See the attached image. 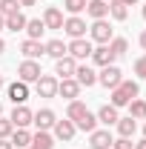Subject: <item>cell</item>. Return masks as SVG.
<instances>
[{
  "mask_svg": "<svg viewBox=\"0 0 146 149\" xmlns=\"http://www.w3.org/2000/svg\"><path fill=\"white\" fill-rule=\"evenodd\" d=\"M0 149H15V146H12V141H6V138H0Z\"/></svg>",
  "mask_w": 146,
  "mask_h": 149,
  "instance_id": "cell-37",
  "label": "cell"
},
{
  "mask_svg": "<svg viewBox=\"0 0 146 149\" xmlns=\"http://www.w3.org/2000/svg\"><path fill=\"white\" fill-rule=\"evenodd\" d=\"M20 9H23V6H20V0H0V15H3V17L17 15Z\"/></svg>",
  "mask_w": 146,
  "mask_h": 149,
  "instance_id": "cell-32",
  "label": "cell"
},
{
  "mask_svg": "<svg viewBox=\"0 0 146 149\" xmlns=\"http://www.w3.org/2000/svg\"><path fill=\"white\" fill-rule=\"evenodd\" d=\"M3 86H6V80H3V74H0V89H3Z\"/></svg>",
  "mask_w": 146,
  "mask_h": 149,
  "instance_id": "cell-44",
  "label": "cell"
},
{
  "mask_svg": "<svg viewBox=\"0 0 146 149\" xmlns=\"http://www.w3.org/2000/svg\"><path fill=\"white\" fill-rule=\"evenodd\" d=\"M109 15L115 20H126L129 17V6L123 3V0H109Z\"/></svg>",
  "mask_w": 146,
  "mask_h": 149,
  "instance_id": "cell-26",
  "label": "cell"
},
{
  "mask_svg": "<svg viewBox=\"0 0 146 149\" xmlns=\"http://www.w3.org/2000/svg\"><path fill=\"white\" fill-rule=\"evenodd\" d=\"M112 149H135V143H132V138H117V141H112Z\"/></svg>",
  "mask_w": 146,
  "mask_h": 149,
  "instance_id": "cell-36",
  "label": "cell"
},
{
  "mask_svg": "<svg viewBox=\"0 0 146 149\" xmlns=\"http://www.w3.org/2000/svg\"><path fill=\"white\" fill-rule=\"evenodd\" d=\"M52 129H55V138H57V141H72L74 132H77V126L66 118V120H55V126H52Z\"/></svg>",
  "mask_w": 146,
  "mask_h": 149,
  "instance_id": "cell-16",
  "label": "cell"
},
{
  "mask_svg": "<svg viewBox=\"0 0 146 149\" xmlns=\"http://www.w3.org/2000/svg\"><path fill=\"white\" fill-rule=\"evenodd\" d=\"M55 120H57V115H55L52 109H37L35 118H32V123H35L40 132H49L52 126H55Z\"/></svg>",
  "mask_w": 146,
  "mask_h": 149,
  "instance_id": "cell-13",
  "label": "cell"
},
{
  "mask_svg": "<svg viewBox=\"0 0 146 149\" xmlns=\"http://www.w3.org/2000/svg\"><path fill=\"white\" fill-rule=\"evenodd\" d=\"M74 126H77V129H83V132H95V129H97V118H95L92 112H86V115H83Z\"/></svg>",
  "mask_w": 146,
  "mask_h": 149,
  "instance_id": "cell-31",
  "label": "cell"
},
{
  "mask_svg": "<svg viewBox=\"0 0 146 149\" xmlns=\"http://www.w3.org/2000/svg\"><path fill=\"white\" fill-rule=\"evenodd\" d=\"M95 118H97V123H103V126L109 129V126H115V123H117V118H120V115H117V109H115L112 103H106V106H100V109H97V115H95Z\"/></svg>",
  "mask_w": 146,
  "mask_h": 149,
  "instance_id": "cell-18",
  "label": "cell"
},
{
  "mask_svg": "<svg viewBox=\"0 0 146 149\" xmlns=\"http://www.w3.org/2000/svg\"><path fill=\"white\" fill-rule=\"evenodd\" d=\"M6 92H9V100L20 106V103H26L29 100V83H23V80H15V83H9L6 86Z\"/></svg>",
  "mask_w": 146,
  "mask_h": 149,
  "instance_id": "cell-7",
  "label": "cell"
},
{
  "mask_svg": "<svg viewBox=\"0 0 146 149\" xmlns=\"http://www.w3.org/2000/svg\"><path fill=\"white\" fill-rule=\"evenodd\" d=\"M106 46H109V52L115 57H123L129 52V43H126V37H112L109 43H106Z\"/></svg>",
  "mask_w": 146,
  "mask_h": 149,
  "instance_id": "cell-27",
  "label": "cell"
},
{
  "mask_svg": "<svg viewBox=\"0 0 146 149\" xmlns=\"http://www.w3.org/2000/svg\"><path fill=\"white\" fill-rule=\"evenodd\" d=\"M138 92H140V86L135 83V80H120L115 89H112V106L115 109H120V106H129V100H135L138 97Z\"/></svg>",
  "mask_w": 146,
  "mask_h": 149,
  "instance_id": "cell-1",
  "label": "cell"
},
{
  "mask_svg": "<svg viewBox=\"0 0 146 149\" xmlns=\"http://www.w3.org/2000/svg\"><path fill=\"white\" fill-rule=\"evenodd\" d=\"M26 23H29V17L17 12V15H9V17H6V29L17 35V32H23V29H26Z\"/></svg>",
  "mask_w": 146,
  "mask_h": 149,
  "instance_id": "cell-25",
  "label": "cell"
},
{
  "mask_svg": "<svg viewBox=\"0 0 146 149\" xmlns=\"http://www.w3.org/2000/svg\"><path fill=\"white\" fill-rule=\"evenodd\" d=\"M86 3H89V0H63V6H66L69 15H80V12L86 9Z\"/></svg>",
  "mask_w": 146,
  "mask_h": 149,
  "instance_id": "cell-33",
  "label": "cell"
},
{
  "mask_svg": "<svg viewBox=\"0 0 146 149\" xmlns=\"http://www.w3.org/2000/svg\"><path fill=\"white\" fill-rule=\"evenodd\" d=\"M26 32H29V40H40V35L46 32V26H43L40 17H32L29 23H26Z\"/></svg>",
  "mask_w": 146,
  "mask_h": 149,
  "instance_id": "cell-30",
  "label": "cell"
},
{
  "mask_svg": "<svg viewBox=\"0 0 146 149\" xmlns=\"http://www.w3.org/2000/svg\"><path fill=\"white\" fill-rule=\"evenodd\" d=\"M86 112H89V109H86V103H83V100H69V106H66V118H69L72 123H77Z\"/></svg>",
  "mask_w": 146,
  "mask_h": 149,
  "instance_id": "cell-22",
  "label": "cell"
},
{
  "mask_svg": "<svg viewBox=\"0 0 146 149\" xmlns=\"http://www.w3.org/2000/svg\"><path fill=\"white\" fill-rule=\"evenodd\" d=\"M74 80H77L80 86H86V89H89V86L97 83V72L89 69V66H80V63H77V69H74Z\"/></svg>",
  "mask_w": 146,
  "mask_h": 149,
  "instance_id": "cell-17",
  "label": "cell"
},
{
  "mask_svg": "<svg viewBox=\"0 0 146 149\" xmlns=\"http://www.w3.org/2000/svg\"><path fill=\"white\" fill-rule=\"evenodd\" d=\"M63 32L72 37V40H74V37H83V35H86V20L80 17V15L66 17V20H63Z\"/></svg>",
  "mask_w": 146,
  "mask_h": 149,
  "instance_id": "cell-8",
  "label": "cell"
},
{
  "mask_svg": "<svg viewBox=\"0 0 146 149\" xmlns=\"http://www.w3.org/2000/svg\"><path fill=\"white\" fill-rule=\"evenodd\" d=\"M43 49H46V55L55 57V60L66 55V43H63V40H49V43H43Z\"/></svg>",
  "mask_w": 146,
  "mask_h": 149,
  "instance_id": "cell-28",
  "label": "cell"
},
{
  "mask_svg": "<svg viewBox=\"0 0 146 149\" xmlns=\"http://www.w3.org/2000/svg\"><path fill=\"white\" fill-rule=\"evenodd\" d=\"M123 3H126V6H135V3H140V0H123Z\"/></svg>",
  "mask_w": 146,
  "mask_h": 149,
  "instance_id": "cell-42",
  "label": "cell"
},
{
  "mask_svg": "<svg viewBox=\"0 0 146 149\" xmlns=\"http://www.w3.org/2000/svg\"><path fill=\"white\" fill-rule=\"evenodd\" d=\"M37 0H20V6H35Z\"/></svg>",
  "mask_w": 146,
  "mask_h": 149,
  "instance_id": "cell-40",
  "label": "cell"
},
{
  "mask_svg": "<svg viewBox=\"0 0 146 149\" xmlns=\"http://www.w3.org/2000/svg\"><path fill=\"white\" fill-rule=\"evenodd\" d=\"M20 52H23V57H26V60H37L40 55H46L43 43H40V40H29V37L20 43Z\"/></svg>",
  "mask_w": 146,
  "mask_h": 149,
  "instance_id": "cell-15",
  "label": "cell"
},
{
  "mask_svg": "<svg viewBox=\"0 0 146 149\" xmlns=\"http://www.w3.org/2000/svg\"><path fill=\"white\" fill-rule=\"evenodd\" d=\"M12 132H15V123L9 120V118H0V138H12Z\"/></svg>",
  "mask_w": 146,
  "mask_h": 149,
  "instance_id": "cell-34",
  "label": "cell"
},
{
  "mask_svg": "<svg viewBox=\"0 0 146 149\" xmlns=\"http://www.w3.org/2000/svg\"><path fill=\"white\" fill-rule=\"evenodd\" d=\"M9 141H12V146H15V149H26L29 143H32V132H29V129H15Z\"/></svg>",
  "mask_w": 146,
  "mask_h": 149,
  "instance_id": "cell-23",
  "label": "cell"
},
{
  "mask_svg": "<svg viewBox=\"0 0 146 149\" xmlns=\"http://www.w3.org/2000/svg\"><path fill=\"white\" fill-rule=\"evenodd\" d=\"M129 118L135 120H146V100H129Z\"/></svg>",
  "mask_w": 146,
  "mask_h": 149,
  "instance_id": "cell-29",
  "label": "cell"
},
{
  "mask_svg": "<svg viewBox=\"0 0 146 149\" xmlns=\"http://www.w3.org/2000/svg\"><path fill=\"white\" fill-rule=\"evenodd\" d=\"M86 15H89L92 20H103L109 15V3H106V0H89V3H86Z\"/></svg>",
  "mask_w": 146,
  "mask_h": 149,
  "instance_id": "cell-19",
  "label": "cell"
},
{
  "mask_svg": "<svg viewBox=\"0 0 146 149\" xmlns=\"http://www.w3.org/2000/svg\"><path fill=\"white\" fill-rule=\"evenodd\" d=\"M0 29H6V17L3 15H0Z\"/></svg>",
  "mask_w": 146,
  "mask_h": 149,
  "instance_id": "cell-43",
  "label": "cell"
},
{
  "mask_svg": "<svg viewBox=\"0 0 146 149\" xmlns=\"http://www.w3.org/2000/svg\"><path fill=\"white\" fill-rule=\"evenodd\" d=\"M140 15H143V20H146V3H143V12H140Z\"/></svg>",
  "mask_w": 146,
  "mask_h": 149,
  "instance_id": "cell-45",
  "label": "cell"
},
{
  "mask_svg": "<svg viewBox=\"0 0 146 149\" xmlns=\"http://www.w3.org/2000/svg\"><path fill=\"white\" fill-rule=\"evenodd\" d=\"M117 135L120 138H132L135 135V129H138V123H135V118H117Z\"/></svg>",
  "mask_w": 146,
  "mask_h": 149,
  "instance_id": "cell-24",
  "label": "cell"
},
{
  "mask_svg": "<svg viewBox=\"0 0 146 149\" xmlns=\"http://www.w3.org/2000/svg\"><path fill=\"white\" fill-rule=\"evenodd\" d=\"M66 55H72L74 60H86V57H92V40H86V37H74L72 43L66 46Z\"/></svg>",
  "mask_w": 146,
  "mask_h": 149,
  "instance_id": "cell-3",
  "label": "cell"
},
{
  "mask_svg": "<svg viewBox=\"0 0 146 149\" xmlns=\"http://www.w3.org/2000/svg\"><path fill=\"white\" fill-rule=\"evenodd\" d=\"M143 138H146V123H143Z\"/></svg>",
  "mask_w": 146,
  "mask_h": 149,
  "instance_id": "cell-46",
  "label": "cell"
},
{
  "mask_svg": "<svg viewBox=\"0 0 146 149\" xmlns=\"http://www.w3.org/2000/svg\"><path fill=\"white\" fill-rule=\"evenodd\" d=\"M89 32H92V40H97L100 46H106L112 37H115V32H112V26L106 23V17H103V20H95V23L89 26Z\"/></svg>",
  "mask_w": 146,
  "mask_h": 149,
  "instance_id": "cell-4",
  "label": "cell"
},
{
  "mask_svg": "<svg viewBox=\"0 0 146 149\" xmlns=\"http://www.w3.org/2000/svg\"><path fill=\"white\" fill-rule=\"evenodd\" d=\"M123 80V72L115 66V63H109V66H103L100 72H97V83H103L106 89H115L117 83Z\"/></svg>",
  "mask_w": 146,
  "mask_h": 149,
  "instance_id": "cell-2",
  "label": "cell"
},
{
  "mask_svg": "<svg viewBox=\"0 0 146 149\" xmlns=\"http://www.w3.org/2000/svg\"><path fill=\"white\" fill-rule=\"evenodd\" d=\"M40 63L37 60H23L17 66V80H23V83H35L37 77H40Z\"/></svg>",
  "mask_w": 146,
  "mask_h": 149,
  "instance_id": "cell-6",
  "label": "cell"
},
{
  "mask_svg": "<svg viewBox=\"0 0 146 149\" xmlns=\"http://www.w3.org/2000/svg\"><path fill=\"white\" fill-rule=\"evenodd\" d=\"M135 74H138V77H143V80H146V55H140L138 60H135Z\"/></svg>",
  "mask_w": 146,
  "mask_h": 149,
  "instance_id": "cell-35",
  "label": "cell"
},
{
  "mask_svg": "<svg viewBox=\"0 0 146 149\" xmlns=\"http://www.w3.org/2000/svg\"><path fill=\"white\" fill-rule=\"evenodd\" d=\"M29 149H55V138H52L49 132H40V129H37L35 135H32Z\"/></svg>",
  "mask_w": 146,
  "mask_h": 149,
  "instance_id": "cell-20",
  "label": "cell"
},
{
  "mask_svg": "<svg viewBox=\"0 0 146 149\" xmlns=\"http://www.w3.org/2000/svg\"><path fill=\"white\" fill-rule=\"evenodd\" d=\"M0 115H3V103H0Z\"/></svg>",
  "mask_w": 146,
  "mask_h": 149,
  "instance_id": "cell-47",
  "label": "cell"
},
{
  "mask_svg": "<svg viewBox=\"0 0 146 149\" xmlns=\"http://www.w3.org/2000/svg\"><path fill=\"white\" fill-rule=\"evenodd\" d=\"M3 52H6V40L0 37V55H3Z\"/></svg>",
  "mask_w": 146,
  "mask_h": 149,
  "instance_id": "cell-41",
  "label": "cell"
},
{
  "mask_svg": "<svg viewBox=\"0 0 146 149\" xmlns=\"http://www.w3.org/2000/svg\"><path fill=\"white\" fill-rule=\"evenodd\" d=\"M112 132L109 129H95V132H89V146L92 149H112Z\"/></svg>",
  "mask_w": 146,
  "mask_h": 149,
  "instance_id": "cell-12",
  "label": "cell"
},
{
  "mask_svg": "<svg viewBox=\"0 0 146 149\" xmlns=\"http://www.w3.org/2000/svg\"><path fill=\"white\" fill-rule=\"evenodd\" d=\"M74 69H77V60L72 55H63L55 60V74H60V80H66V77H74Z\"/></svg>",
  "mask_w": 146,
  "mask_h": 149,
  "instance_id": "cell-9",
  "label": "cell"
},
{
  "mask_svg": "<svg viewBox=\"0 0 146 149\" xmlns=\"http://www.w3.org/2000/svg\"><path fill=\"white\" fill-rule=\"evenodd\" d=\"M57 77H52V74H40L35 80V92L40 95V97H55L57 95Z\"/></svg>",
  "mask_w": 146,
  "mask_h": 149,
  "instance_id": "cell-5",
  "label": "cell"
},
{
  "mask_svg": "<svg viewBox=\"0 0 146 149\" xmlns=\"http://www.w3.org/2000/svg\"><path fill=\"white\" fill-rule=\"evenodd\" d=\"M80 89H83V86H80L74 77H66V80L57 83V95L66 97V100H77V97H80Z\"/></svg>",
  "mask_w": 146,
  "mask_h": 149,
  "instance_id": "cell-11",
  "label": "cell"
},
{
  "mask_svg": "<svg viewBox=\"0 0 146 149\" xmlns=\"http://www.w3.org/2000/svg\"><path fill=\"white\" fill-rule=\"evenodd\" d=\"M40 20H43L46 29H63V12H60L57 6H46Z\"/></svg>",
  "mask_w": 146,
  "mask_h": 149,
  "instance_id": "cell-14",
  "label": "cell"
},
{
  "mask_svg": "<svg viewBox=\"0 0 146 149\" xmlns=\"http://www.w3.org/2000/svg\"><path fill=\"white\" fill-rule=\"evenodd\" d=\"M135 149H146V138H143V141H138V143H135Z\"/></svg>",
  "mask_w": 146,
  "mask_h": 149,
  "instance_id": "cell-39",
  "label": "cell"
},
{
  "mask_svg": "<svg viewBox=\"0 0 146 149\" xmlns=\"http://www.w3.org/2000/svg\"><path fill=\"white\" fill-rule=\"evenodd\" d=\"M32 118H35V112L29 109L26 103H20V106H15V112H12V123H15V129H26L29 123H32Z\"/></svg>",
  "mask_w": 146,
  "mask_h": 149,
  "instance_id": "cell-10",
  "label": "cell"
},
{
  "mask_svg": "<svg viewBox=\"0 0 146 149\" xmlns=\"http://www.w3.org/2000/svg\"><path fill=\"white\" fill-rule=\"evenodd\" d=\"M140 46H143V52H146V29L140 32Z\"/></svg>",
  "mask_w": 146,
  "mask_h": 149,
  "instance_id": "cell-38",
  "label": "cell"
},
{
  "mask_svg": "<svg viewBox=\"0 0 146 149\" xmlns=\"http://www.w3.org/2000/svg\"><path fill=\"white\" fill-rule=\"evenodd\" d=\"M92 60L103 69V66H109V63H115V55L109 52V46H97V49H92Z\"/></svg>",
  "mask_w": 146,
  "mask_h": 149,
  "instance_id": "cell-21",
  "label": "cell"
}]
</instances>
